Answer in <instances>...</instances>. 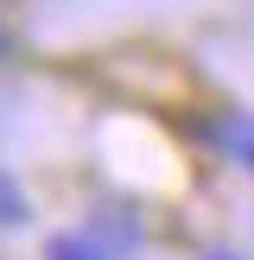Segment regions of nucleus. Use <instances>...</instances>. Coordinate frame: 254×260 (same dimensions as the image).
<instances>
[{"instance_id":"f257e3e1","label":"nucleus","mask_w":254,"mask_h":260,"mask_svg":"<svg viewBox=\"0 0 254 260\" xmlns=\"http://www.w3.org/2000/svg\"><path fill=\"white\" fill-rule=\"evenodd\" d=\"M89 235L108 241L114 254H134V248H146V216L127 197H102V203H89Z\"/></svg>"},{"instance_id":"f03ea898","label":"nucleus","mask_w":254,"mask_h":260,"mask_svg":"<svg viewBox=\"0 0 254 260\" xmlns=\"http://www.w3.org/2000/svg\"><path fill=\"white\" fill-rule=\"evenodd\" d=\"M197 134H203V146H210L216 159H235L241 172H254V114H216Z\"/></svg>"},{"instance_id":"7ed1b4c3","label":"nucleus","mask_w":254,"mask_h":260,"mask_svg":"<svg viewBox=\"0 0 254 260\" xmlns=\"http://www.w3.org/2000/svg\"><path fill=\"white\" fill-rule=\"evenodd\" d=\"M45 260H121V254L96 241L89 229H57V235H45Z\"/></svg>"},{"instance_id":"20e7f679","label":"nucleus","mask_w":254,"mask_h":260,"mask_svg":"<svg viewBox=\"0 0 254 260\" xmlns=\"http://www.w3.org/2000/svg\"><path fill=\"white\" fill-rule=\"evenodd\" d=\"M32 222V197L13 172H0V229H25Z\"/></svg>"},{"instance_id":"39448f33","label":"nucleus","mask_w":254,"mask_h":260,"mask_svg":"<svg viewBox=\"0 0 254 260\" xmlns=\"http://www.w3.org/2000/svg\"><path fill=\"white\" fill-rule=\"evenodd\" d=\"M203 260H241V254H229V248H210V254H203Z\"/></svg>"},{"instance_id":"423d86ee","label":"nucleus","mask_w":254,"mask_h":260,"mask_svg":"<svg viewBox=\"0 0 254 260\" xmlns=\"http://www.w3.org/2000/svg\"><path fill=\"white\" fill-rule=\"evenodd\" d=\"M7 51H13V38H7V25H0V57H7Z\"/></svg>"}]
</instances>
